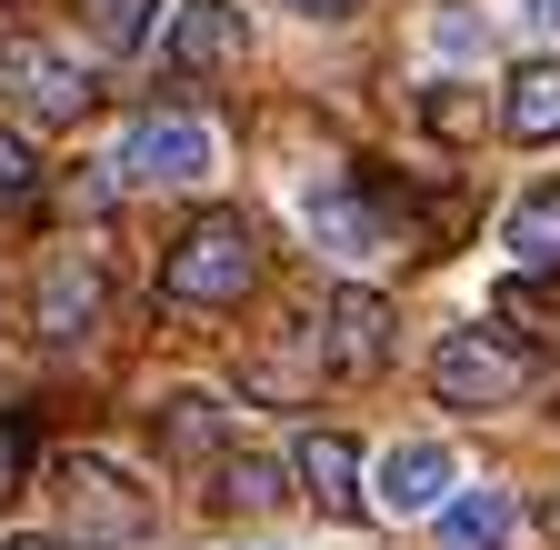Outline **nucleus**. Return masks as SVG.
Segmentation results:
<instances>
[{"label": "nucleus", "instance_id": "obj_1", "mask_svg": "<svg viewBox=\"0 0 560 550\" xmlns=\"http://www.w3.org/2000/svg\"><path fill=\"white\" fill-rule=\"evenodd\" d=\"M250 281H260V241H250L241 211H200L171 241V260H161V301L171 311H231V301H250Z\"/></svg>", "mask_w": 560, "mask_h": 550}, {"label": "nucleus", "instance_id": "obj_2", "mask_svg": "<svg viewBox=\"0 0 560 550\" xmlns=\"http://www.w3.org/2000/svg\"><path fill=\"white\" fill-rule=\"evenodd\" d=\"M431 390H441L451 410H511V400L530 390V361L501 351L490 330H441V351H431Z\"/></svg>", "mask_w": 560, "mask_h": 550}, {"label": "nucleus", "instance_id": "obj_3", "mask_svg": "<svg viewBox=\"0 0 560 550\" xmlns=\"http://www.w3.org/2000/svg\"><path fill=\"white\" fill-rule=\"evenodd\" d=\"M0 91H11L31 120H50V130L91 110V71L60 40H0Z\"/></svg>", "mask_w": 560, "mask_h": 550}, {"label": "nucleus", "instance_id": "obj_4", "mask_svg": "<svg viewBox=\"0 0 560 550\" xmlns=\"http://www.w3.org/2000/svg\"><path fill=\"white\" fill-rule=\"evenodd\" d=\"M301 211H311V231H320L330 260H381V250H390V211H381L371 171H361V180H320Z\"/></svg>", "mask_w": 560, "mask_h": 550}, {"label": "nucleus", "instance_id": "obj_5", "mask_svg": "<svg viewBox=\"0 0 560 550\" xmlns=\"http://www.w3.org/2000/svg\"><path fill=\"white\" fill-rule=\"evenodd\" d=\"M110 171H120V180H200V171H210V130H200L190 110H140Z\"/></svg>", "mask_w": 560, "mask_h": 550}, {"label": "nucleus", "instance_id": "obj_6", "mask_svg": "<svg viewBox=\"0 0 560 550\" xmlns=\"http://www.w3.org/2000/svg\"><path fill=\"white\" fill-rule=\"evenodd\" d=\"M320 330H330V371H381L390 361V301L381 291H340L320 311Z\"/></svg>", "mask_w": 560, "mask_h": 550}, {"label": "nucleus", "instance_id": "obj_7", "mask_svg": "<svg viewBox=\"0 0 560 550\" xmlns=\"http://www.w3.org/2000/svg\"><path fill=\"white\" fill-rule=\"evenodd\" d=\"M231 50H241V11H231V0H180V21H171V71L210 81V71H231Z\"/></svg>", "mask_w": 560, "mask_h": 550}, {"label": "nucleus", "instance_id": "obj_8", "mask_svg": "<svg viewBox=\"0 0 560 550\" xmlns=\"http://www.w3.org/2000/svg\"><path fill=\"white\" fill-rule=\"evenodd\" d=\"M31 320H40V340H81V330L101 320V270H91L81 250H60V260L40 270V311H31Z\"/></svg>", "mask_w": 560, "mask_h": 550}, {"label": "nucleus", "instance_id": "obj_9", "mask_svg": "<svg viewBox=\"0 0 560 550\" xmlns=\"http://www.w3.org/2000/svg\"><path fill=\"white\" fill-rule=\"evenodd\" d=\"M501 130H511V141H530V151L560 141V60H521V71H511V91H501Z\"/></svg>", "mask_w": 560, "mask_h": 550}, {"label": "nucleus", "instance_id": "obj_10", "mask_svg": "<svg viewBox=\"0 0 560 550\" xmlns=\"http://www.w3.org/2000/svg\"><path fill=\"white\" fill-rule=\"evenodd\" d=\"M291 470L311 480V501H320V511H361V450H350L340 431H301Z\"/></svg>", "mask_w": 560, "mask_h": 550}, {"label": "nucleus", "instance_id": "obj_11", "mask_svg": "<svg viewBox=\"0 0 560 550\" xmlns=\"http://www.w3.org/2000/svg\"><path fill=\"white\" fill-rule=\"evenodd\" d=\"M441 491H451V450L441 441H400L381 460V511H431Z\"/></svg>", "mask_w": 560, "mask_h": 550}, {"label": "nucleus", "instance_id": "obj_12", "mask_svg": "<svg viewBox=\"0 0 560 550\" xmlns=\"http://www.w3.org/2000/svg\"><path fill=\"white\" fill-rule=\"evenodd\" d=\"M70 511H81L91 530H110V540H140V520H151V511H140L101 460H70Z\"/></svg>", "mask_w": 560, "mask_h": 550}, {"label": "nucleus", "instance_id": "obj_13", "mask_svg": "<svg viewBox=\"0 0 560 550\" xmlns=\"http://www.w3.org/2000/svg\"><path fill=\"white\" fill-rule=\"evenodd\" d=\"M511 260L521 270H560V180H540V190H521V211H511Z\"/></svg>", "mask_w": 560, "mask_h": 550}, {"label": "nucleus", "instance_id": "obj_14", "mask_svg": "<svg viewBox=\"0 0 560 550\" xmlns=\"http://www.w3.org/2000/svg\"><path fill=\"white\" fill-rule=\"evenodd\" d=\"M161 441H171V460H210V450L231 441V410L200 400V390H180V400H161Z\"/></svg>", "mask_w": 560, "mask_h": 550}, {"label": "nucleus", "instance_id": "obj_15", "mask_svg": "<svg viewBox=\"0 0 560 550\" xmlns=\"http://www.w3.org/2000/svg\"><path fill=\"white\" fill-rule=\"evenodd\" d=\"M441 550H511V491H470L441 511Z\"/></svg>", "mask_w": 560, "mask_h": 550}, {"label": "nucleus", "instance_id": "obj_16", "mask_svg": "<svg viewBox=\"0 0 560 550\" xmlns=\"http://www.w3.org/2000/svg\"><path fill=\"white\" fill-rule=\"evenodd\" d=\"M151 11L161 0H81V31H91V50H140L151 40Z\"/></svg>", "mask_w": 560, "mask_h": 550}, {"label": "nucleus", "instance_id": "obj_17", "mask_svg": "<svg viewBox=\"0 0 560 550\" xmlns=\"http://www.w3.org/2000/svg\"><path fill=\"white\" fill-rule=\"evenodd\" d=\"M221 501L231 511H280V501H291V491H280V460H231L221 470Z\"/></svg>", "mask_w": 560, "mask_h": 550}, {"label": "nucleus", "instance_id": "obj_18", "mask_svg": "<svg viewBox=\"0 0 560 550\" xmlns=\"http://www.w3.org/2000/svg\"><path fill=\"white\" fill-rule=\"evenodd\" d=\"M420 120H431V130H441V141H470V130H480V101H470L460 81H441L431 101H420Z\"/></svg>", "mask_w": 560, "mask_h": 550}, {"label": "nucleus", "instance_id": "obj_19", "mask_svg": "<svg viewBox=\"0 0 560 550\" xmlns=\"http://www.w3.org/2000/svg\"><path fill=\"white\" fill-rule=\"evenodd\" d=\"M21 480H31V421H21V410H0V501H11Z\"/></svg>", "mask_w": 560, "mask_h": 550}, {"label": "nucleus", "instance_id": "obj_20", "mask_svg": "<svg viewBox=\"0 0 560 550\" xmlns=\"http://www.w3.org/2000/svg\"><path fill=\"white\" fill-rule=\"evenodd\" d=\"M40 180V161H31V141H21V130H0V200H21Z\"/></svg>", "mask_w": 560, "mask_h": 550}, {"label": "nucleus", "instance_id": "obj_21", "mask_svg": "<svg viewBox=\"0 0 560 550\" xmlns=\"http://www.w3.org/2000/svg\"><path fill=\"white\" fill-rule=\"evenodd\" d=\"M280 11H311V21H350L361 0H280Z\"/></svg>", "mask_w": 560, "mask_h": 550}, {"label": "nucleus", "instance_id": "obj_22", "mask_svg": "<svg viewBox=\"0 0 560 550\" xmlns=\"http://www.w3.org/2000/svg\"><path fill=\"white\" fill-rule=\"evenodd\" d=\"M521 21H540V31H560V0H511Z\"/></svg>", "mask_w": 560, "mask_h": 550}, {"label": "nucleus", "instance_id": "obj_23", "mask_svg": "<svg viewBox=\"0 0 560 550\" xmlns=\"http://www.w3.org/2000/svg\"><path fill=\"white\" fill-rule=\"evenodd\" d=\"M11 550H70V540H40V530H31V540H11Z\"/></svg>", "mask_w": 560, "mask_h": 550}]
</instances>
